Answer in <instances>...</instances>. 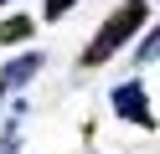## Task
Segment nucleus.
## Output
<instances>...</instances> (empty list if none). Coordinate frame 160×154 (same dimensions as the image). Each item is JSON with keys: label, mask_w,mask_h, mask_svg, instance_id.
<instances>
[{"label": "nucleus", "mask_w": 160, "mask_h": 154, "mask_svg": "<svg viewBox=\"0 0 160 154\" xmlns=\"http://www.w3.org/2000/svg\"><path fill=\"white\" fill-rule=\"evenodd\" d=\"M150 26V0H119L114 10H108V21L98 26V36L83 46V67H103L108 57H119V51L129 46V36L134 31Z\"/></svg>", "instance_id": "obj_1"}, {"label": "nucleus", "mask_w": 160, "mask_h": 154, "mask_svg": "<svg viewBox=\"0 0 160 154\" xmlns=\"http://www.w3.org/2000/svg\"><path fill=\"white\" fill-rule=\"evenodd\" d=\"M114 113L129 118V123H139V128H155V108H150V92L139 82H119L114 87Z\"/></svg>", "instance_id": "obj_2"}, {"label": "nucleus", "mask_w": 160, "mask_h": 154, "mask_svg": "<svg viewBox=\"0 0 160 154\" xmlns=\"http://www.w3.org/2000/svg\"><path fill=\"white\" fill-rule=\"evenodd\" d=\"M36 72H42V57H36V51H21L16 62H5V72H0V87H5V92H11V87H26Z\"/></svg>", "instance_id": "obj_3"}, {"label": "nucleus", "mask_w": 160, "mask_h": 154, "mask_svg": "<svg viewBox=\"0 0 160 154\" xmlns=\"http://www.w3.org/2000/svg\"><path fill=\"white\" fill-rule=\"evenodd\" d=\"M36 31V16H5L0 21V46H16V41H26Z\"/></svg>", "instance_id": "obj_4"}, {"label": "nucleus", "mask_w": 160, "mask_h": 154, "mask_svg": "<svg viewBox=\"0 0 160 154\" xmlns=\"http://www.w3.org/2000/svg\"><path fill=\"white\" fill-rule=\"evenodd\" d=\"M150 62H155V31H145L134 46V67H150Z\"/></svg>", "instance_id": "obj_5"}, {"label": "nucleus", "mask_w": 160, "mask_h": 154, "mask_svg": "<svg viewBox=\"0 0 160 154\" xmlns=\"http://www.w3.org/2000/svg\"><path fill=\"white\" fill-rule=\"evenodd\" d=\"M72 5H78V0H47V5H42V21H62Z\"/></svg>", "instance_id": "obj_6"}, {"label": "nucleus", "mask_w": 160, "mask_h": 154, "mask_svg": "<svg viewBox=\"0 0 160 154\" xmlns=\"http://www.w3.org/2000/svg\"><path fill=\"white\" fill-rule=\"evenodd\" d=\"M5 5H11V0H0V10H5Z\"/></svg>", "instance_id": "obj_7"}, {"label": "nucleus", "mask_w": 160, "mask_h": 154, "mask_svg": "<svg viewBox=\"0 0 160 154\" xmlns=\"http://www.w3.org/2000/svg\"><path fill=\"white\" fill-rule=\"evenodd\" d=\"M0 103H5V87H0Z\"/></svg>", "instance_id": "obj_8"}]
</instances>
